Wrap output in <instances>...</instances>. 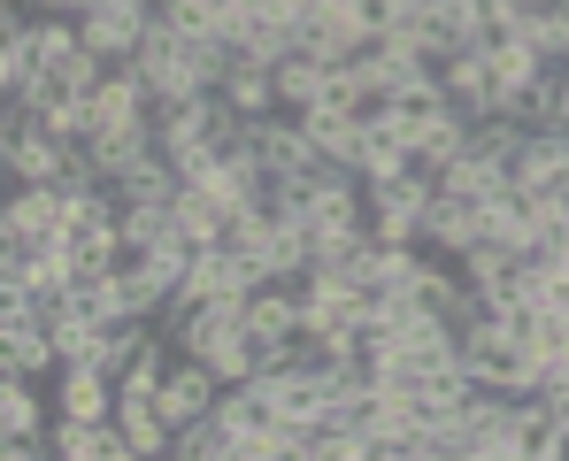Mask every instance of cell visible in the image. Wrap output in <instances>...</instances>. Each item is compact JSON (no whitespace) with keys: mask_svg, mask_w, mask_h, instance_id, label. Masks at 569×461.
<instances>
[{"mask_svg":"<svg viewBox=\"0 0 569 461\" xmlns=\"http://www.w3.org/2000/svg\"><path fill=\"white\" fill-rule=\"evenodd\" d=\"M485 223H492V208H485V200H455V192H439V200H431V216H423V247L455 262V254H470L477 239H485Z\"/></svg>","mask_w":569,"mask_h":461,"instance_id":"cell-3","label":"cell"},{"mask_svg":"<svg viewBox=\"0 0 569 461\" xmlns=\"http://www.w3.org/2000/svg\"><path fill=\"white\" fill-rule=\"evenodd\" d=\"M347 8H355L362 39H385V31H400V23H408V8H400V0H347Z\"/></svg>","mask_w":569,"mask_h":461,"instance_id":"cell-12","label":"cell"},{"mask_svg":"<svg viewBox=\"0 0 569 461\" xmlns=\"http://www.w3.org/2000/svg\"><path fill=\"white\" fill-rule=\"evenodd\" d=\"M62 223H70V192L62 184H8L0 231H16V239H62Z\"/></svg>","mask_w":569,"mask_h":461,"instance_id":"cell-2","label":"cell"},{"mask_svg":"<svg viewBox=\"0 0 569 461\" xmlns=\"http://www.w3.org/2000/svg\"><path fill=\"white\" fill-rule=\"evenodd\" d=\"M39 86H47L39 31H23V39H0V100H31Z\"/></svg>","mask_w":569,"mask_h":461,"instance_id":"cell-9","label":"cell"},{"mask_svg":"<svg viewBox=\"0 0 569 461\" xmlns=\"http://www.w3.org/2000/svg\"><path fill=\"white\" fill-rule=\"evenodd\" d=\"M216 92H223L239 116H278V108H284V100H278V78H270V62H254V54H239V62H231V78H223Z\"/></svg>","mask_w":569,"mask_h":461,"instance_id":"cell-8","label":"cell"},{"mask_svg":"<svg viewBox=\"0 0 569 461\" xmlns=\"http://www.w3.org/2000/svg\"><path fill=\"white\" fill-rule=\"evenodd\" d=\"M284 8H292V16H308V8H316V0H284Z\"/></svg>","mask_w":569,"mask_h":461,"instance_id":"cell-14","label":"cell"},{"mask_svg":"<svg viewBox=\"0 0 569 461\" xmlns=\"http://www.w3.org/2000/svg\"><path fill=\"white\" fill-rule=\"evenodd\" d=\"M147 23H154V0H93L78 16V31H86V47H93L100 62H131L139 39H147Z\"/></svg>","mask_w":569,"mask_h":461,"instance_id":"cell-1","label":"cell"},{"mask_svg":"<svg viewBox=\"0 0 569 461\" xmlns=\"http://www.w3.org/2000/svg\"><path fill=\"white\" fill-rule=\"evenodd\" d=\"M300 123H308V139H316V154H323V162H355V147H362V116H355V108L316 100Z\"/></svg>","mask_w":569,"mask_h":461,"instance_id":"cell-7","label":"cell"},{"mask_svg":"<svg viewBox=\"0 0 569 461\" xmlns=\"http://www.w3.org/2000/svg\"><path fill=\"white\" fill-rule=\"evenodd\" d=\"M523 139H531V123H523L516 108H492V116H477V123H470V154L500 162V170L516 162V147H523Z\"/></svg>","mask_w":569,"mask_h":461,"instance_id":"cell-11","label":"cell"},{"mask_svg":"<svg viewBox=\"0 0 569 461\" xmlns=\"http://www.w3.org/2000/svg\"><path fill=\"white\" fill-rule=\"evenodd\" d=\"M170 231H178V208H170V200H123V223H116L123 254H147V247H162Z\"/></svg>","mask_w":569,"mask_h":461,"instance_id":"cell-10","label":"cell"},{"mask_svg":"<svg viewBox=\"0 0 569 461\" xmlns=\"http://www.w3.org/2000/svg\"><path fill=\"white\" fill-rule=\"evenodd\" d=\"M154 8H162V0H154Z\"/></svg>","mask_w":569,"mask_h":461,"instance_id":"cell-15","label":"cell"},{"mask_svg":"<svg viewBox=\"0 0 569 461\" xmlns=\"http://www.w3.org/2000/svg\"><path fill=\"white\" fill-rule=\"evenodd\" d=\"M239 8H247V0H200V16H208L216 31H239Z\"/></svg>","mask_w":569,"mask_h":461,"instance_id":"cell-13","label":"cell"},{"mask_svg":"<svg viewBox=\"0 0 569 461\" xmlns=\"http://www.w3.org/2000/svg\"><path fill=\"white\" fill-rule=\"evenodd\" d=\"M170 461H239V431L208 408V415H192L178 423V439H170Z\"/></svg>","mask_w":569,"mask_h":461,"instance_id":"cell-6","label":"cell"},{"mask_svg":"<svg viewBox=\"0 0 569 461\" xmlns=\"http://www.w3.org/2000/svg\"><path fill=\"white\" fill-rule=\"evenodd\" d=\"M270 78H278L284 108H292V116H308V108L323 100V86H331V62H323V54H308V47H292L284 62H270Z\"/></svg>","mask_w":569,"mask_h":461,"instance_id":"cell-5","label":"cell"},{"mask_svg":"<svg viewBox=\"0 0 569 461\" xmlns=\"http://www.w3.org/2000/svg\"><path fill=\"white\" fill-rule=\"evenodd\" d=\"M54 454L62 461H131V447H123V423L116 415H100V423L54 415Z\"/></svg>","mask_w":569,"mask_h":461,"instance_id":"cell-4","label":"cell"}]
</instances>
